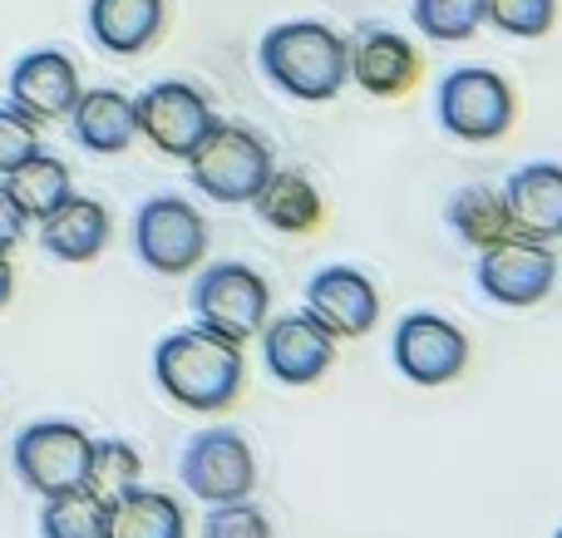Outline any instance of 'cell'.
Segmentation results:
<instances>
[{"label": "cell", "instance_id": "cell-1", "mask_svg": "<svg viewBox=\"0 0 562 538\" xmlns=\"http://www.w3.org/2000/svg\"><path fill=\"white\" fill-rule=\"evenodd\" d=\"M154 381L183 411H203V415L227 411L243 395V381H247L243 346L207 332V326L168 332L154 346Z\"/></svg>", "mask_w": 562, "mask_h": 538}, {"label": "cell", "instance_id": "cell-2", "mask_svg": "<svg viewBox=\"0 0 562 538\" xmlns=\"http://www.w3.org/2000/svg\"><path fill=\"white\" fill-rule=\"evenodd\" d=\"M257 65L286 99L326 104L346 89V40L321 20H281L257 45Z\"/></svg>", "mask_w": 562, "mask_h": 538}, {"label": "cell", "instance_id": "cell-3", "mask_svg": "<svg viewBox=\"0 0 562 538\" xmlns=\"http://www.w3.org/2000/svg\"><path fill=\"white\" fill-rule=\"evenodd\" d=\"M183 164H188V183H193L203 198L227 203V208L252 203L257 188H262L267 173L277 168L272 148H267L252 128L223 124V119H213V128L198 138V148L183 158Z\"/></svg>", "mask_w": 562, "mask_h": 538}, {"label": "cell", "instance_id": "cell-4", "mask_svg": "<svg viewBox=\"0 0 562 538\" xmlns=\"http://www.w3.org/2000/svg\"><path fill=\"white\" fill-rule=\"evenodd\" d=\"M267 312H272V287L247 262H213L193 282V322L227 341H252L262 336Z\"/></svg>", "mask_w": 562, "mask_h": 538}, {"label": "cell", "instance_id": "cell-5", "mask_svg": "<svg viewBox=\"0 0 562 538\" xmlns=\"http://www.w3.org/2000/svg\"><path fill=\"white\" fill-rule=\"evenodd\" d=\"M435 114L445 124V134H454L459 144H494L514 128L518 104L504 75H494L484 65H464L439 79Z\"/></svg>", "mask_w": 562, "mask_h": 538}, {"label": "cell", "instance_id": "cell-6", "mask_svg": "<svg viewBox=\"0 0 562 538\" xmlns=\"http://www.w3.org/2000/svg\"><path fill=\"white\" fill-rule=\"evenodd\" d=\"M89 445H94V435L79 430L75 421H35L15 435L10 464H15L20 484H25L30 494L49 500V494H65V490L85 484Z\"/></svg>", "mask_w": 562, "mask_h": 538}, {"label": "cell", "instance_id": "cell-7", "mask_svg": "<svg viewBox=\"0 0 562 538\" xmlns=\"http://www.w3.org/2000/svg\"><path fill=\"white\" fill-rule=\"evenodd\" d=\"M134 253L148 272L183 277L207 257V223L188 198L158 193L134 213Z\"/></svg>", "mask_w": 562, "mask_h": 538}, {"label": "cell", "instance_id": "cell-8", "mask_svg": "<svg viewBox=\"0 0 562 538\" xmlns=\"http://www.w3.org/2000/svg\"><path fill=\"white\" fill-rule=\"evenodd\" d=\"M183 490L203 504H233V500H252L257 490V450L247 445L243 430H227V425H213V430H198L193 440L183 445Z\"/></svg>", "mask_w": 562, "mask_h": 538}, {"label": "cell", "instance_id": "cell-9", "mask_svg": "<svg viewBox=\"0 0 562 538\" xmlns=\"http://www.w3.org/2000/svg\"><path fill=\"white\" fill-rule=\"evenodd\" d=\"M558 287V253L538 237L508 233L479 253V292L498 306H538Z\"/></svg>", "mask_w": 562, "mask_h": 538}, {"label": "cell", "instance_id": "cell-10", "mask_svg": "<svg viewBox=\"0 0 562 538\" xmlns=\"http://www.w3.org/2000/svg\"><path fill=\"white\" fill-rule=\"evenodd\" d=\"M390 361L415 385H449L469 366V336L439 312H409L390 336Z\"/></svg>", "mask_w": 562, "mask_h": 538}, {"label": "cell", "instance_id": "cell-11", "mask_svg": "<svg viewBox=\"0 0 562 538\" xmlns=\"http://www.w3.org/2000/svg\"><path fill=\"white\" fill-rule=\"evenodd\" d=\"M134 119H138V134L168 158H188L198 148V138L213 128V104L198 85L188 79H158L148 85L144 94L134 99Z\"/></svg>", "mask_w": 562, "mask_h": 538}, {"label": "cell", "instance_id": "cell-12", "mask_svg": "<svg viewBox=\"0 0 562 538\" xmlns=\"http://www.w3.org/2000/svg\"><path fill=\"white\" fill-rule=\"evenodd\" d=\"M306 316L316 326H326L336 341H356V336L375 332L380 322V292L360 267H321L306 282Z\"/></svg>", "mask_w": 562, "mask_h": 538}, {"label": "cell", "instance_id": "cell-13", "mask_svg": "<svg viewBox=\"0 0 562 538\" xmlns=\"http://www.w3.org/2000/svg\"><path fill=\"white\" fill-rule=\"evenodd\" d=\"M262 366L281 385H316L336 366V336L306 312H286L262 326Z\"/></svg>", "mask_w": 562, "mask_h": 538}, {"label": "cell", "instance_id": "cell-14", "mask_svg": "<svg viewBox=\"0 0 562 538\" xmlns=\"http://www.w3.org/2000/svg\"><path fill=\"white\" fill-rule=\"evenodd\" d=\"M346 79H356L375 99H395L419 79V55L400 30L360 25L346 40Z\"/></svg>", "mask_w": 562, "mask_h": 538}, {"label": "cell", "instance_id": "cell-15", "mask_svg": "<svg viewBox=\"0 0 562 538\" xmlns=\"http://www.w3.org/2000/svg\"><path fill=\"white\" fill-rule=\"evenodd\" d=\"M79 99V69L69 55L59 49H30V55L15 59L10 69V104L20 114H30L35 124H49V119H65Z\"/></svg>", "mask_w": 562, "mask_h": 538}, {"label": "cell", "instance_id": "cell-16", "mask_svg": "<svg viewBox=\"0 0 562 538\" xmlns=\"http://www.w3.org/2000/svg\"><path fill=\"white\" fill-rule=\"evenodd\" d=\"M504 203L514 217V233L538 237V243H558L562 237V164L538 158L508 173Z\"/></svg>", "mask_w": 562, "mask_h": 538}, {"label": "cell", "instance_id": "cell-17", "mask_svg": "<svg viewBox=\"0 0 562 538\" xmlns=\"http://www.w3.org/2000/svg\"><path fill=\"white\" fill-rule=\"evenodd\" d=\"M109 233H114V223H109V208L99 198L69 193L55 213L40 217V247L55 262H94L109 247Z\"/></svg>", "mask_w": 562, "mask_h": 538}, {"label": "cell", "instance_id": "cell-18", "mask_svg": "<svg viewBox=\"0 0 562 538\" xmlns=\"http://www.w3.org/2000/svg\"><path fill=\"white\" fill-rule=\"evenodd\" d=\"M69 134L79 148L89 154H124L138 138V119H134V99L119 89H79L75 109H69Z\"/></svg>", "mask_w": 562, "mask_h": 538}, {"label": "cell", "instance_id": "cell-19", "mask_svg": "<svg viewBox=\"0 0 562 538\" xmlns=\"http://www.w3.org/2000/svg\"><path fill=\"white\" fill-rule=\"evenodd\" d=\"M164 0H89V35L109 55H138L164 35Z\"/></svg>", "mask_w": 562, "mask_h": 538}, {"label": "cell", "instance_id": "cell-20", "mask_svg": "<svg viewBox=\"0 0 562 538\" xmlns=\"http://www.w3.org/2000/svg\"><path fill=\"white\" fill-rule=\"evenodd\" d=\"M99 538H188V514L168 490H128L124 500L104 504Z\"/></svg>", "mask_w": 562, "mask_h": 538}, {"label": "cell", "instance_id": "cell-21", "mask_svg": "<svg viewBox=\"0 0 562 538\" xmlns=\"http://www.w3.org/2000/svg\"><path fill=\"white\" fill-rule=\"evenodd\" d=\"M252 208H257V217H262L267 227L291 233V237L321 227V217H326L316 183H311L306 173H296V168H272V173H267V183L257 188Z\"/></svg>", "mask_w": 562, "mask_h": 538}, {"label": "cell", "instance_id": "cell-22", "mask_svg": "<svg viewBox=\"0 0 562 538\" xmlns=\"http://www.w3.org/2000/svg\"><path fill=\"white\" fill-rule=\"evenodd\" d=\"M0 188H5L10 203L25 213V223H40V217H49L69 193H75V178H69V168L59 164L55 154L35 148L25 164H15L10 173H0Z\"/></svg>", "mask_w": 562, "mask_h": 538}, {"label": "cell", "instance_id": "cell-23", "mask_svg": "<svg viewBox=\"0 0 562 538\" xmlns=\"http://www.w3.org/2000/svg\"><path fill=\"white\" fill-rule=\"evenodd\" d=\"M445 217H449V227H454L459 243L474 247V253H484V247L504 243V237L514 233V217H508L504 188H494V183H469V188H459V193L449 198Z\"/></svg>", "mask_w": 562, "mask_h": 538}, {"label": "cell", "instance_id": "cell-24", "mask_svg": "<svg viewBox=\"0 0 562 538\" xmlns=\"http://www.w3.org/2000/svg\"><path fill=\"white\" fill-rule=\"evenodd\" d=\"M144 484V460L128 440H94L89 445V470H85V490L94 494L99 504L124 500L128 490Z\"/></svg>", "mask_w": 562, "mask_h": 538}, {"label": "cell", "instance_id": "cell-25", "mask_svg": "<svg viewBox=\"0 0 562 538\" xmlns=\"http://www.w3.org/2000/svg\"><path fill=\"white\" fill-rule=\"evenodd\" d=\"M415 30L435 45H459V40L484 30V0H415L409 5Z\"/></svg>", "mask_w": 562, "mask_h": 538}, {"label": "cell", "instance_id": "cell-26", "mask_svg": "<svg viewBox=\"0 0 562 538\" xmlns=\"http://www.w3.org/2000/svg\"><path fill=\"white\" fill-rule=\"evenodd\" d=\"M99 524H104V504L85 484L65 494H49L40 504V538H99Z\"/></svg>", "mask_w": 562, "mask_h": 538}, {"label": "cell", "instance_id": "cell-27", "mask_svg": "<svg viewBox=\"0 0 562 538\" xmlns=\"http://www.w3.org/2000/svg\"><path fill=\"white\" fill-rule=\"evenodd\" d=\"M558 20V0H484V25L504 30L514 40L548 35Z\"/></svg>", "mask_w": 562, "mask_h": 538}, {"label": "cell", "instance_id": "cell-28", "mask_svg": "<svg viewBox=\"0 0 562 538\" xmlns=\"http://www.w3.org/2000/svg\"><path fill=\"white\" fill-rule=\"evenodd\" d=\"M198 538H272V519H267L252 500L207 504V519H203V534Z\"/></svg>", "mask_w": 562, "mask_h": 538}, {"label": "cell", "instance_id": "cell-29", "mask_svg": "<svg viewBox=\"0 0 562 538\" xmlns=\"http://www.w3.org/2000/svg\"><path fill=\"white\" fill-rule=\"evenodd\" d=\"M35 148H40V124L30 114H20L15 104H0V173L25 164Z\"/></svg>", "mask_w": 562, "mask_h": 538}, {"label": "cell", "instance_id": "cell-30", "mask_svg": "<svg viewBox=\"0 0 562 538\" xmlns=\"http://www.w3.org/2000/svg\"><path fill=\"white\" fill-rule=\"evenodd\" d=\"M25 213H20L15 203H10V193L0 188V253H15L20 247V237H25Z\"/></svg>", "mask_w": 562, "mask_h": 538}, {"label": "cell", "instance_id": "cell-31", "mask_svg": "<svg viewBox=\"0 0 562 538\" xmlns=\"http://www.w3.org/2000/svg\"><path fill=\"white\" fill-rule=\"evenodd\" d=\"M10 292H15V272H10V257L0 253V306L10 302Z\"/></svg>", "mask_w": 562, "mask_h": 538}, {"label": "cell", "instance_id": "cell-32", "mask_svg": "<svg viewBox=\"0 0 562 538\" xmlns=\"http://www.w3.org/2000/svg\"><path fill=\"white\" fill-rule=\"evenodd\" d=\"M558 277H562V262H558Z\"/></svg>", "mask_w": 562, "mask_h": 538}, {"label": "cell", "instance_id": "cell-33", "mask_svg": "<svg viewBox=\"0 0 562 538\" xmlns=\"http://www.w3.org/2000/svg\"><path fill=\"white\" fill-rule=\"evenodd\" d=\"M553 538H562V529H558V534H553Z\"/></svg>", "mask_w": 562, "mask_h": 538}]
</instances>
